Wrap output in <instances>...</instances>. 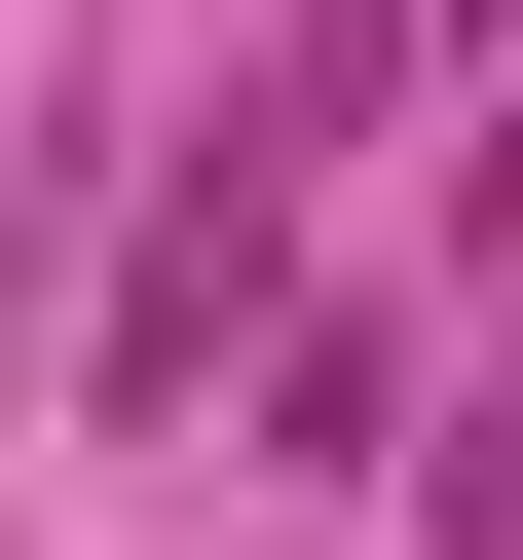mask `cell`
I'll return each mask as SVG.
<instances>
[{"mask_svg":"<svg viewBox=\"0 0 523 560\" xmlns=\"http://www.w3.org/2000/svg\"><path fill=\"white\" fill-rule=\"evenodd\" d=\"M449 38H486V0H300V38H262V113H224V150H262V187H300V150H374V113L449 75Z\"/></svg>","mask_w":523,"mask_h":560,"instance_id":"2","label":"cell"},{"mask_svg":"<svg viewBox=\"0 0 523 560\" xmlns=\"http://www.w3.org/2000/svg\"><path fill=\"white\" fill-rule=\"evenodd\" d=\"M262 300H300V187H262V150H187V187H150V261H113V300H75V411L150 448V411H187V374H224Z\"/></svg>","mask_w":523,"mask_h":560,"instance_id":"1","label":"cell"},{"mask_svg":"<svg viewBox=\"0 0 523 560\" xmlns=\"http://www.w3.org/2000/svg\"><path fill=\"white\" fill-rule=\"evenodd\" d=\"M337 448H411V300H300L262 337V486H337Z\"/></svg>","mask_w":523,"mask_h":560,"instance_id":"3","label":"cell"}]
</instances>
